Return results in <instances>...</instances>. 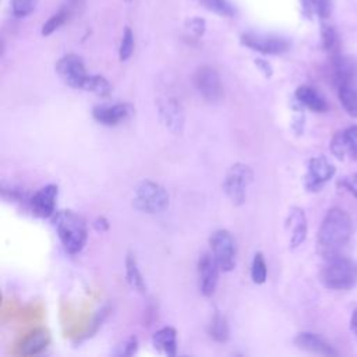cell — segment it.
Segmentation results:
<instances>
[{
    "instance_id": "30bf717a",
    "label": "cell",
    "mask_w": 357,
    "mask_h": 357,
    "mask_svg": "<svg viewBox=\"0 0 357 357\" xmlns=\"http://www.w3.org/2000/svg\"><path fill=\"white\" fill-rule=\"evenodd\" d=\"M158 110L163 126L174 135L183 134L185 114L181 103L173 96H165L158 100Z\"/></svg>"
},
{
    "instance_id": "83f0119b",
    "label": "cell",
    "mask_w": 357,
    "mask_h": 357,
    "mask_svg": "<svg viewBox=\"0 0 357 357\" xmlns=\"http://www.w3.org/2000/svg\"><path fill=\"white\" fill-rule=\"evenodd\" d=\"M134 50V33L131 31V28H124L123 36H121V42H120V47H119V57L121 61H126L131 57Z\"/></svg>"
},
{
    "instance_id": "f546056e",
    "label": "cell",
    "mask_w": 357,
    "mask_h": 357,
    "mask_svg": "<svg viewBox=\"0 0 357 357\" xmlns=\"http://www.w3.org/2000/svg\"><path fill=\"white\" fill-rule=\"evenodd\" d=\"M322 45L324 49L331 52V53H337V47H339V38L336 31L329 26V25H324L322 26Z\"/></svg>"
},
{
    "instance_id": "8fae6325",
    "label": "cell",
    "mask_w": 357,
    "mask_h": 357,
    "mask_svg": "<svg viewBox=\"0 0 357 357\" xmlns=\"http://www.w3.org/2000/svg\"><path fill=\"white\" fill-rule=\"evenodd\" d=\"M198 271V282H199V291L205 297H211L218 286L219 282V271L220 266L218 265L212 252H204L197 265Z\"/></svg>"
},
{
    "instance_id": "277c9868",
    "label": "cell",
    "mask_w": 357,
    "mask_h": 357,
    "mask_svg": "<svg viewBox=\"0 0 357 357\" xmlns=\"http://www.w3.org/2000/svg\"><path fill=\"white\" fill-rule=\"evenodd\" d=\"M132 206L144 213H160L169 206V194L159 183L142 180L134 190Z\"/></svg>"
},
{
    "instance_id": "cb8c5ba5",
    "label": "cell",
    "mask_w": 357,
    "mask_h": 357,
    "mask_svg": "<svg viewBox=\"0 0 357 357\" xmlns=\"http://www.w3.org/2000/svg\"><path fill=\"white\" fill-rule=\"evenodd\" d=\"M208 335L211 336V339H213L215 342L219 343H225L229 339V325L226 318L219 314L215 312L208 324Z\"/></svg>"
},
{
    "instance_id": "4dcf8cb0",
    "label": "cell",
    "mask_w": 357,
    "mask_h": 357,
    "mask_svg": "<svg viewBox=\"0 0 357 357\" xmlns=\"http://www.w3.org/2000/svg\"><path fill=\"white\" fill-rule=\"evenodd\" d=\"M205 8L220 15H233L234 10L227 0H198Z\"/></svg>"
},
{
    "instance_id": "f1b7e54d",
    "label": "cell",
    "mask_w": 357,
    "mask_h": 357,
    "mask_svg": "<svg viewBox=\"0 0 357 357\" xmlns=\"http://www.w3.org/2000/svg\"><path fill=\"white\" fill-rule=\"evenodd\" d=\"M303 6L321 18H326L331 14V0H303Z\"/></svg>"
},
{
    "instance_id": "ab89813d",
    "label": "cell",
    "mask_w": 357,
    "mask_h": 357,
    "mask_svg": "<svg viewBox=\"0 0 357 357\" xmlns=\"http://www.w3.org/2000/svg\"><path fill=\"white\" fill-rule=\"evenodd\" d=\"M126 1H130V0H126Z\"/></svg>"
},
{
    "instance_id": "ac0fdd59",
    "label": "cell",
    "mask_w": 357,
    "mask_h": 357,
    "mask_svg": "<svg viewBox=\"0 0 357 357\" xmlns=\"http://www.w3.org/2000/svg\"><path fill=\"white\" fill-rule=\"evenodd\" d=\"M50 343V333L45 328H39L28 333L21 344H20V353L22 356H35L43 351Z\"/></svg>"
},
{
    "instance_id": "4316f807",
    "label": "cell",
    "mask_w": 357,
    "mask_h": 357,
    "mask_svg": "<svg viewBox=\"0 0 357 357\" xmlns=\"http://www.w3.org/2000/svg\"><path fill=\"white\" fill-rule=\"evenodd\" d=\"M68 18V10H60L59 13L53 14L42 26V35L49 36L52 35L56 29H59Z\"/></svg>"
},
{
    "instance_id": "8d00e7d4",
    "label": "cell",
    "mask_w": 357,
    "mask_h": 357,
    "mask_svg": "<svg viewBox=\"0 0 357 357\" xmlns=\"http://www.w3.org/2000/svg\"><path fill=\"white\" fill-rule=\"evenodd\" d=\"M93 227H95V230H98V231L103 233V231L109 230V222H107V219H106V218H103V216H98V218L93 220Z\"/></svg>"
},
{
    "instance_id": "52a82bcc",
    "label": "cell",
    "mask_w": 357,
    "mask_h": 357,
    "mask_svg": "<svg viewBox=\"0 0 357 357\" xmlns=\"http://www.w3.org/2000/svg\"><path fill=\"white\" fill-rule=\"evenodd\" d=\"M194 86L197 92L209 103L219 102L223 96V85L219 73L211 66L199 67L194 74Z\"/></svg>"
},
{
    "instance_id": "3957f363",
    "label": "cell",
    "mask_w": 357,
    "mask_h": 357,
    "mask_svg": "<svg viewBox=\"0 0 357 357\" xmlns=\"http://www.w3.org/2000/svg\"><path fill=\"white\" fill-rule=\"evenodd\" d=\"M321 282L332 290H347L357 284V264L351 259L333 257L321 271Z\"/></svg>"
},
{
    "instance_id": "836d02e7",
    "label": "cell",
    "mask_w": 357,
    "mask_h": 357,
    "mask_svg": "<svg viewBox=\"0 0 357 357\" xmlns=\"http://www.w3.org/2000/svg\"><path fill=\"white\" fill-rule=\"evenodd\" d=\"M185 28L190 33H192L195 38H199L204 35L205 32V21L199 17H194V18H190L187 20V24H185Z\"/></svg>"
},
{
    "instance_id": "6da1fadb",
    "label": "cell",
    "mask_w": 357,
    "mask_h": 357,
    "mask_svg": "<svg viewBox=\"0 0 357 357\" xmlns=\"http://www.w3.org/2000/svg\"><path fill=\"white\" fill-rule=\"evenodd\" d=\"M351 236L350 216L340 208L326 212L318 230V251L325 258L337 257L340 250L349 243Z\"/></svg>"
},
{
    "instance_id": "484cf974",
    "label": "cell",
    "mask_w": 357,
    "mask_h": 357,
    "mask_svg": "<svg viewBox=\"0 0 357 357\" xmlns=\"http://www.w3.org/2000/svg\"><path fill=\"white\" fill-rule=\"evenodd\" d=\"M268 276V269H266V262L262 255V252H255L251 264V279L255 284H262L266 282Z\"/></svg>"
},
{
    "instance_id": "9c48e42d",
    "label": "cell",
    "mask_w": 357,
    "mask_h": 357,
    "mask_svg": "<svg viewBox=\"0 0 357 357\" xmlns=\"http://www.w3.org/2000/svg\"><path fill=\"white\" fill-rule=\"evenodd\" d=\"M241 43L262 54H282L289 50L290 43L287 39L275 35H264L247 32L241 35Z\"/></svg>"
},
{
    "instance_id": "d6a6232c",
    "label": "cell",
    "mask_w": 357,
    "mask_h": 357,
    "mask_svg": "<svg viewBox=\"0 0 357 357\" xmlns=\"http://www.w3.org/2000/svg\"><path fill=\"white\" fill-rule=\"evenodd\" d=\"M138 349V339L135 336H131L128 339H126L124 342H121L120 344L116 346L114 354L116 356H132Z\"/></svg>"
},
{
    "instance_id": "5bb4252c",
    "label": "cell",
    "mask_w": 357,
    "mask_h": 357,
    "mask_svg": "<svg viewBox=\"0 0 357 357\" xmlns=\"http://www.w3.org/2000/svg\"><path fill=\"white\" fill-rule=\"evenodd\" d=\"M331 151L339 159L357 158V126L337 131L331 141Z\"/></svg>"
},
{
    "instance_id": "7402d4cb",
    "label": "cell",
    "mask_w": 357,
    "mask_h": 357,
    "mask_svg": "<svg viewBox=\"0 0 357 357\" xmlns=\"http://www.w3.org/2000/svg\"><path fill=\"white\" fill-rule=\"evenodd\" d=\"M126 278L131 289H134L138 293H145L146 291V284L145 279L139 271L137 258L132 252H128L126 257Z\"/></svg>"
},
{
    "instance_id": "f35d334b",
    "label": "cell",
    "mask_w": 357,
    "mask_h": 357,
    "mask_svg": "<svg viewBox=\"0 0 357 357\" xmlns=\"http://www.w3.org/2000/svg\"><path fill=\"white\" fill-rule=\"evenodd\" d=\"M79 1H81V0H70V4H71V6H77Z\"/></svg>"
},
{
    "instance_id": "8992f818",
    "label": "cell",
    "mask_w": 357,
    "mask_h": 357,
    "mask_svg": "<svg viewBox=\"0 0 357 357\" xmlns=\"http://www.w3.org/2000/svg\"><path fill=\"white\" fill-rule=\"evenodd\" d=\"M211 252L223 272H230L236 266L237 245L231 233L226 229L213 231L209 237Z\"/></svg>"
},
{
    "instance_id": "5b68a950",
    "label": "cell",
    "mask_w": 357,
    "mask_h": 357,
    "mask_svg": "<svg viewBox=\"0 0 357 357\" xmlns=\"http://www.w3.org/2000/svg\"><path fill=\"white\" fill-rule=\"evenodd\" d=\"M254 180L252 169L241 162H237L229 167L226 176L223 178V192L229 198V201L238 206L245 202L248 185Z\"/></svg>"
},
{
    "instance_id": "603a6c76",
    "label": "cell",
    "mask_w": 357,
    "mask_h": 357,
    "mask_svg": "<svg viewBox=\"0 0 357 357\" xmlns=\"http://www.w3.org/2000/svg\"><path fill=\"white\" fill-rule=\"evenodd\" d=\"M337 95L344 110L357 117V85L356 82H346L337 86Z\"/></svg>"
},
{
    "instance_id": "74e56055",
    "label": "cell",
    "mask_w": 357,
    "mask_h": 357,
    "mask_svg": "<svg viewBox=\"0 0 357 357\" xmlns=\"http://www.w3.org/2000/svg\"><path fill=\"white\" fill-rule=\"evenodd\" d=\"M350 328L351 331L354 332V335L357 336V308L354 310L353 315H351V319H350Z\"/></svg>"
},
{
    "instance_id": "d4e9b609",
    "label": "cell",
    "mask_w": 357,
    "mask_h": 357,
    "mask_svg": "<svg viewBox=\"0 0 357 357\" xmlns=\"http://www.w3.org/2000/svg\"><path fill=\"white\" fill-rule=\"evenodd\" d=\"M82 89L86 91V92H92V93H95L98 96H102V98L109 96L112 93L110 82L105 77H102V75H92V74H89Z\"/></svg>"
},
{
    "instance_id": "d590c367",
    "label": "cell",
    "mask_w": 357,
    "mask_h": 357,
    "mask_svg": "<svg viewBox=\"0 0 357 357\" xmlns=\"http://www.w3.org/2000/svg\"><path fill=\"white\" fill-rule=\"evenodd\" d=\"M255 66L258 67V70H259L266 78H269V77L272 75V73H273L271 64H269L268 61L262 60V59H257V60H255Z\"/></svg>"
},
{
    "instance_id": "7a4b0ae2",
    "label": "cell",
    "mask_w": 357,
    "mask_h": 357,
    "mask_svg": "<svg viewBox=\"0 0 357 357\" xmlns=\"http://www.w3.org/2000/svg\"><path fill=\"white\" fill-rule=\"evenodd\" d=\"M53 226L59 240L68 254L79 252L88 237L85 220L75 212L64 209L53 215Z\"/></svg>"
},
{
    "instance_id": "e575fe53",
    "label": "cell",
    "mask_w": 357,
    "mask_h": 357,
    "mask_svg": "<svg viewBox=\"0 0 357 357\" xmlns=\"http://www.w3.org/2000/svg\"><path fill=\"white\" fill-rule=\"evenodd\" d=\"M342 187L347 188L354 197H357V174H351L347 177H343L339 183Z\"/></svg>"
},
{
    "instance_id": "ba28073f",
    "label": "cell",
    "mask_w": 357,
    "mask_h": 357,
    "mask_svg": "<svg viewBox=\"0 0 357 357\" xmlns=\"http://www.w3.org/2000/svg\"><path fill=\"white\" fill-rule=\"evenodd\" d=\"M56 74L60 77V79L74 88V89H82L84 84L88 78V73L85 68V64L82 59L77 54H66L56 63Z\"/></svg>"
},
{
    "instance_id": "ffe728a7",
    "label": "cell",
    "mask_w": 357,
    "mask_h": 357,
    "mask_svg": "<svg viewBox=\"0 0 357 357\" xmlns=\"http://www.w3.org/2000/svg\"><path fill=\"white\" fill-rule=\"evenodd\" d=\"M296 99L298 103L317 113H324L329 109L326 99L315 88L310 85L298 86L296 89Z\"/></svg>"
},
{
    "instance_id": "7c38bea8",
    "label": "cell",
    "mask_w": 357,
    "mask_h": 357,
    "mask_svg": "<svg viewBox=\"0 0 357 357\" xmlns=\"http://www.w3.org/2000/svg\"><path fill=\"white\" fill-rule=\"evenodd\" d=\"M134 113V107L130 103H114V105H98L92 110L93 119L107 127L121 124L127 121Z\"/></svg>"
},
{
    "instance_id": "9a60e30c",
    "label": "cell",
    "mask_w": 357,
    "mask_h": 357,
    "mask_svg": "<svg viewBox=\"0 0 357 357\" xmlns=\"http://www.w3.org/2000/svg\"><path fill=\"white\" fill-rule=\"evenodd\" d=\"M59 188L54 184H47L42 188H39L32 197H31V208L33 215L39 218H52L56 212V199H57Z\"/></svg>"
},
{
    "instance_id": "e0dca14e",
    "label": "cell",
    "mask_w": 357,
    "mask_h": 357,
    "mask_svg": "<svg viewBox=\"0 0 357 357\" xmlns=\"http://www.w3.org/2000/svg\"><path fill=\"white\" fill-rule=\"evenodd\" d=\"M294 344L305 351L322 354V356H336V350L321 336L311 332H301L294 337Z\"/></svg>"
},
{
    "instance_id": "d6986e66",
    "label": "cell",
    "mask_w": 357,
    "mask_h": 357,
    "mask_svg": "<svg viewBox=\"0 0 357 357\" xmlns=\"http://www.w3.org/2000/svg\"><path fill=\"white\" fill-rule=\"evenodd\" d=\"M287 227L290 229V247H298L307 236V219L300 208H291L287 216Z\"/></svg>"
},
{
    "instance_id": "44dd1931",
    "label": "cell",
    "mask_w": 357,
    "mask_h": 357,
    "mask_svg": "<svg viewBox=\"0 0 357 357\" xmlns=\"http://www.w3.org/2000/svg\"><path fill=\"white\" fill-rule=\"evenodd\" d=\"M152 344L153 347L169 356L173 357L177 353V332L172 326H163L152 335Z\"/></svg>"
},
{
    "instance_id": "4fadbf2b",
    "label": "cell",
    "mask_w": 357,
    "mask_h": 357,
    "mask_svg": "<svg viewBox=\"0 0 357 357\" xmlns=\"http://www.w3.org/2000/svg\"><path fill=\"white\" fill-rule=\"evenodd\" d=\"M333 174L335 167L325 156H315L310 159L305 174L307 190L318 191L329 178H332Z\"/></svg>"
},
{
    "instance_id": "2e32d148",
    "label": "cell",
    "mask_w": 357,
    "mask_h": 357,
    "mask_svg": "<svg viewBox=\"0 0 357 357\" xmlns=\"http://www.w3.org/2000/svg\"><path fill=\"white\" fill-rule=\"evenodd\" d=\"M332 71L337 86L346 82H356L357 61L349 56L335 53L332 57Z\"/></svg>"
},
{
    "instance_id": "1f68e13d",
    "label": "cell",
    "mask_w": 357,
    "mask_h": 357,
    "mask_svg": "<svg viewBox=\"0 0 357 357\" xmlns=\"http://www.w3.org/2000/svg\"><path fill=\"white\" fill-rule=\"evenodd\" d=\"M36 1L38 0H11L13 14L20 18L29 15L36 7Z\"/></svg>"
}]
</instances>
